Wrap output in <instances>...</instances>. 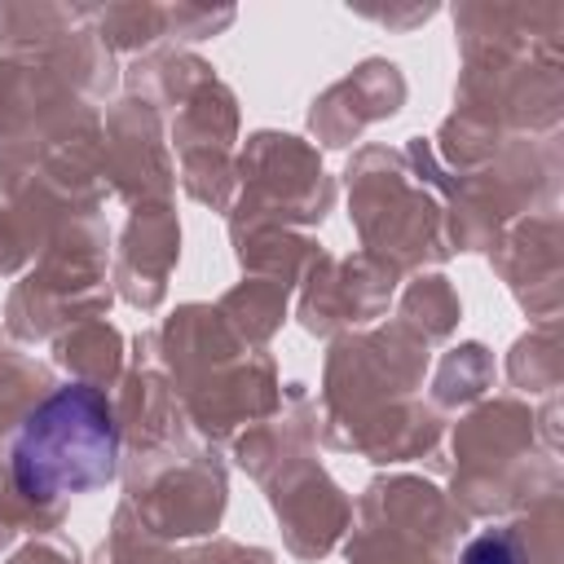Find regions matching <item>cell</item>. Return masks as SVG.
<instances>
[{
  "instance_id": "7a4b0ae2",
  "label": "cell",
  "mask_w": 564,
  "mask_h": 564,
  "mask_svg": "<svg viewBox=\"0 0 564 564\" xmlns=\"http://www.w3.org/2000/svg\"><path fill=\"white\" fill-rule=\"evenodd\" d=\"M463 564H524V546L516 542V533L489 529V533H480V538L467 542Z\"/></svg>"
},
{
  "instance_id": "6da1fadb",
  "label": "cell",
  "mask_w": 564,
  "mask_h": 564,
  "mask_svg": "<svg viewBox=\"0 0 564 564\" xmlns=\"http://www.w3.org/2000/svg\"><path fill=\"white\" fill-rule=\"evenodd\" d=\"M119 458V432L106 397L88 383H66L44 397L9 445L18 494L31 502H57L110 485Z\"/></svg>"
}]
</instances>
